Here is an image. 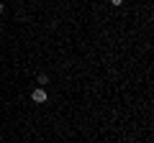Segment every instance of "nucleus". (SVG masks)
Listing matches in <instances>:
<instances>
[{
	"mask_svg": "<svg viewBox=\"0 0 154 143\" xmlns=\"http://www.w3.org/2000/svg\"><path fill=\"white\" fill-rule=\"evenodd\" d=\"M31 100H33V102H38V105H41V102H46V92H44L41 87H36V89L31 92Z\"/></svg>",
	"mask_w": 154,
	"mask_h": 143,
	"instance_id": "f257e3e1",
	"label": "nucleus"
},
{
	"mask_svg": "<svg viewBox=\"0 0 154 143\" xmlns=\"http://www.w3.org/2000/svg\"><path fill=\"white\" fill-rule=\"evenodd\" d=\"M36 82L41 84V87H44V84H49V77H46V74H38V77H36Z\"/></svg>",
	"mask_w": 154,
	"mask_h": 143,
	"instance_id": "f03ea898",
	"label": "nucleus"
},
{
	"mask_svg": "<svg viewBox=\"0 0 154 143\" xmlns=\"http://www.w3.org/2000/svg\"><path fill=\"white\" fill-rule=\"evenodd\" d=\"M3 10H5V5H3V3H0V13H3Z\"/></svg>",
	"mask_w": 154,
	"mask_h": 143,
	"instance_id": "20e7f679",
	"label": "nucleus"
},
{
	"mask_svg": "<svg viewBox=\"0 0 154 143\" xmlns=\"http://www.w3.org/2000/svg\"><path fill=\"white\" fill-rule=\"evenodd\" d=\"M123 0H110V5H121Z\"/></svg>",
	"mask_w": 154,
	"mask_h": 143,
	"instance_id": "7ed1b4c3",
	"label": "nucleus"
}]
</instances>
